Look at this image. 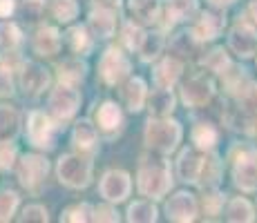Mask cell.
<instances>
[{
	"label": "cell",
	"mask_w": 257,
	"mask_h": 223,
	"mask_svg": "<svg viewBox=\"0 0 257 223\" xmlns=\"http://www.w3.org/2000/svg\"><path fill=\"white\" fill-rule=\"evenodd\" d=\"M235 185L244 192H257V152L248 150L235 161L233 167Z\"/></svg>",
	"instance_id": "cell-5"
},
{
	"label": "cell",
	"mask_w": 257,
	"mask_h": 223,
	"mask_svg": "<svg viewBox=\"0 0 257 223\" xmlns=\"http://www.w3.org/2000/svg\"><path fill=\"white\" fill-rule=\"evenodd\" d=\"M143 101H146V83L141 78H132L125 85V103L127 110L139 112L143 107Z\"/></svg>",
	"instance_id": "cell-23"
},
{
	"label": "cell",
	"mask_w": 257,
	"mask_h": 223,
	"mask_svg": "<svg viewBox=\"0 0 257 223\" xmlns=\"http://www.w3.org/2000/svg\"><path fill=\"white\" fill-rule=\"evenodd\" d=\"M197 12V0H168L166 14L170 23H184Z\"/></svg>",
	"instance_id": "cell-19"
},
{
	"label": "cell",
	"mask_w": 257,
	"mask_h": 223,
	"mask_svg": "<svg viewBox=\"0 0 257 223\" xmlns=\"http://www.w3.org/2000/svg\"><path fill=\"white\" fill-rule=\"evenodd\" d=\"M78 5L76 0H54V16L61 23H70L72 18H76Z\"/></svg>",
	"instance_id": "cell-32"
},
{
	"label": "cell",
	"mask_w": 257,
	"mask_h": 223,
	"mask_svg": "<svg viewBox=\"0 0 257 223\" xmlns=\"http://www.w3.org/2000/svg\"><path fill=\"white\" fill-rule=\"evenodd\" d=\"M172 110H175V96H172L170 89L161 87L159 92L152 94V98H150V112L155 114V116H168Z\"/></svg>",
	"instance_id": "cell-22"
},
{
	"label": "cell",
	"mask_w": 257,
	"mask_h": 223,
	"mask_svg": "<svg viewBox=\"0 0 257 223\" xmlns=\"http://www.w3.org/2000/svg\"><path fill=\"white\" fill-rule=\"evenodd\" d=\"M181 141V125L177 121H170V118L159 116L157 121L148 123V130H146V143L148 147L157 152H172Z\"/></svg>",
	"instance_id": "cell-2"
},
{
	"label": "cell",
	"mask_w": 257,
	"mask_h": 223,
	"mask_svg": "<svg viewBox=\"0 0 257 223\" xmlns=\"http://www.w3.org/2000/svg\"><path fill=\"white\" fill-rule=\"evenodd\" d=\"M85 74V65L81 61H65L63 65H58V81L63 85H74L78 83Z\"/></svg>",
	"instance_id": "cell-24"
},
{
	"label": "cell",
	"mask_w": 257,
	"mask_h": 223,
	"mask_svg": "<svg viewBox=\"0 0 257 223\" xmlns=\"http://www.w3.org/2000/svg\"><path fill=\"white\" fill-rule=\"evenodd\" d=\"M204 161L206 156H197L192 150H186L179 156V176L186 183H199L201 170H204Z\"/></svg>",
	"instance_id": "cell-14"
},
{
	"label": "cell",
	"mask_w": 257,
	"mask_h": 223,
	"mask_svg": "<svg viewBox=\"0 0 257 223\" xmlns=\"http://www.w3.org/2000/svg\"><path fill=\"white\" fill-rule=\"evenodd\" d=\"M123 34H125L123 38H125V43H127V47H130V49H139L143 36H146V32H141V29L135 27V25H127Z\"/></svg>",
	"instance_id": "cell-39"
},
{
	"label": "cell",
	"mask_w": 257,
	"mask_h": 223,
	"mask_svg": "<svg viewBox=\"0 0 257 223\" xmlns=\"http://www.w3.org/2000/svg\"><path fill=\"white\" fill-rule=\"evenodd\" d=\"M239 103L244 105V110L257 112V83H250V85L239 94Z\"/></svg>",
	"instance_id": "cell-37"
},
{
	"label": "cell",
	"mask_w": 257,
	"mask_h": 223,
	"mask_svg": "<svg viewBox=\"0 0 257 223\" xmlns=\"http://www.w3.org/2000/svg\"><path fill=\"white\" fill-rule=\"evenodd\" d=\"M67 38H70V45H72V49H74L76 54H85V52H90V38H87V32H85L83 27H74V29H70Z\"/></svg>",
	"instance_id": "cell-33"
},
{
	"label": "cell",
	"mask_w": 257,
	"mask_h": 223,
	"mask_svg": "<svg viewBox=\"0 0 257 223\" xmlns=\"http://www.w3.org/2000/svg\"><path fill=\"white\" fill-rule=\"evenodd\" d=\"M181 96H184L186 105H190V107H199V105H204V103H208L210 96H212L210 78L201 76V74L195 78H190V81L184 85V89H181Z\"/></svg>",
	"instance_id": "cell-10"
},
{
	"label": "cell",
	"mask_w": 257,
	"mask_h": 223,
	"mask_svg": "<svg viewBox=\"0 0 257 223\" xmlns=\"http://www.w3.org/2000/svg\"><path fill=\"white\" fill-rule=\"evenodd\" d=\"M21 81H23V89L27 94H41L43 89L47 87L49 76L41 65H36V63H27V65L23 67Z\"/></svg>",
	"instance_id": "cell-13"
},
{
	"label": "cell",
	"mask_w": 257,
	"mask_h": 223,
	"mask_svg": "<svg viewBox=\"0 0 257 223\" xmlns=\"http://www.w3.org/2000/svg\"><path fill=\"white\" fill-rule=\"evenodd\" d=\"M250 12H253V16H255V23H257V0H253V3H250Z\"/></svg>",
	"instance_id": "cell-46"
},
{
	"label": "cell",
	"mask_w": 257,
	"mask_h": 223,
	"mask_svg": "<svg viewBox=\"0 0 257 223\" xmlns=\"http://www.w3.org/2000/svg\"><path fill=\"white\" fill-rule=\"evenodd\" d=\"M18 205V194L14 192H3L0 194V221H9Z\"/></svg>",
	"instance_id": "cell-34"
},
{
	"label": "cell",
	"mask_w": 257,
	"mask_h": 223,
	"mask_svg": "<svg viewBox=\"0 0 257 223\" xmlns=\"http://www.w3.org/2000/svg\"><path fill=\"white\" fill-rule=\"evenodd\" d=\"M94 219H96V221H116V214L110 210V207H98Z\"/></svg>",
	"instance_id": "cell-42"
},
{
	"label": "cell",
	"mask_w": 257,
	"mask_h": 223,
	"mask_svg": "<svg viewBox=\"0 0 257 223\" xmlns=\"http://www.w3.org/2000/svg\"><path fill=\"white\" fill-rule=\"evenodd\" d=\"M14 158H16V147L9 141H0V167L9 170L14 165Z\"/></svg>",
	"instance_id": "cell-38"
},
{
	"label": "cell",
	"mask_w": 257,
	"mask_h": 223,
	"mask_svg": "<svg viewBox=\"0 0 257 223\" xmlns=\"http://www.w3.org/2000/svg\"><path fill=\"white\" fill-rule=\"evenodd\" d=\"M210 5H215V7H226V5H230V3H235V0H208Z\"/></svg>",
	"instance_id": "cell-45"
},
{
	"label": "cell",
	"mask_w": 257,
	"mask_h": 223,
	"mask_svg": "<svg viewBox=\"0 0 257 223\" xmlns=\"http://www.w3.org/2000/svg\"><path fill=\"white\" fill-rule=\"evenodd\" d=\"M96 143V130L90 121H81L76 123V130H74V145L81 147V150H90Z\"/></svg>",
	"instance_id": "cell-26"
},
{
	"label": "cell",
	"mask_w": 257,
	"mask_h": 223,
	"mask_svg": "<svg viewBox=\"0 0 257 223\" xmlns=\"http://www.w3.org/2000/svg\"><path fill=\"white\" fill-rule=\"evenodd\" d=\"M47 161L41 156H25L21 161V165H18V178H21L23 187H27V190H38V185H41V181L47 176Z\"/></svg>",
	"instance_id": "cell-7"
},
{
	"label": "cell",
	"mask_w": 257,
	"mask_h": 223,
	"mask_svg": "<svg viewBox=\"0 0 257 223\" xmlns=\"http://www.w3.org/2000/svg\"><path fill=\"white\" fill-rule=\"evenodd\" d=\"M192 143H195L199 150H210L217 143V132L212 130L210 125H206V123H199V125L192 130Z\"/></svg>",
	"instance_id": "cell-29"
},
{
	"label": "cell",
	"mask_w": 257,
	"mask_h": 223,
	"mask_svg": "<svg viewBox=\"0 0 257 223\" xmlns=\"http://www.w3.org/2000/svg\"><path fill=\"white\" fill-rule=\"evenodd\" d=\"M179 74H181V63L175 61V58H166V61L157 67L155 81H157V85H159V87L168 89L170 85H175V83H177Z\"/></svg>",
	"instance_id": "cell-20"
},
{
	"label": "cell",
	"mask_w": 257,
	"mask_h": 223,
	"mask_svg": "<svg viewBox=\"0 0 257 223\" xmlns=\"http://www.w3.org/2000/svg\"><path fill=\"white\" fill-rule=\"evenodd\" d=\"M61 47V36L54 27H41L34 36V49L38 56H54Z\"/></svg>",
	"instance_id": "cell-15"
},
{
	"label": "cell",
	"mask_w": 257,
	"mask_h": 223,
	"mask_svg": "<svg viewBox=\"0 0 257 223\" xmlns=\"http://www.w3.org/2000/svg\"><path fill=\"white\" fill-rule=\"evenodd\" d=\"M90 25H92V29H94L96 36L110 38L112 34H114V25H116L114 23V14H112L110 9H105V7L94 9L92 16H90Z\"/></svg>",
	"instance_id": "cell-17"
},
{
	"label": "cell",
	"mask_w": 257,
	"mask_h": 223,
	"mask_svg": "<svg viewBox=\"0 0 257 223\" xmlns=\"http://www.w3.org/2000/svg\"><path fill=\"white\" fill-rule=\"evenodd\" d=\"M18 43H21V29L14 23H0V49L12 52Z\"/></svg>",
	"instance_id": "cell-28"
},
{
	"label": "cell",
	"mask_w": 257,
	"mask_h": 223,
	"mask_svg": "<svg viewBox=\"0 0 257 223\" xmlns=\"http://www.w3.org/2000/svg\"><path fill=\"white\" fill-rule=\"evenodd\" d=\"M21 219L23 221H47V210L41 205H29V207H25Z\"/></svg>",
	"instance_id": "cell-40"
},
{
	"label": "cell",
	"mask_w": 257,
	"mask_h": 223,
	"mask_svg": "<svg viewBox=\"0 0 257 223\" xmlns=\"http://www.w3.org/2000/svg\"><path fill=\"white\" fill-rule=\"evenodd\" d=\"M12 92V74H9V69L0 67V96H9Z\"/></svg>",
	"instance_id": "cell-41"
},
{
	"label": "cell",
	"mask_w": 257,
	"mask_h": 223,
	"mask_svg": "<svg viewBox=\"0 0 257 223\" xmlns=\"http://www.w3.org/2000/svg\"><path fill=\"white\" fill-rule=\"evenodd\" d=\"M130 12L137 21L150 25L159 18V0H130Z\"/></svg>",
	"instance_id": "cell-21"
},
{
	"label": "cell",
	"mask_w": 257,
	"mask_h": 223,
	"mask_svg": "<svg viewBox=\"0 0 257 223\" xmlns=\"http://www.w3.org/2000/svg\"><path fill=\"white\" fill-rule=\"evenodd\" d=\"M58 178L67 187H87L92 181V163L76 154L61 156L58 158Z\"/></svg>",
	"instance_id": "cell-3"
},
{
	"label": "cell",
	"mask_w": 257,
	"mask_h": 223,
	"mask_svg": "<svg viewBox=\"0 0 257 223\" xmlns=\"http://www.w3.org/2000/svg\"><path fill=\"white\" fill-rule=\"evenodd\" d=\"M168 219L172 221H192L197 216V201L188 192H177L166 205Z\"/></svg>",
	"instance_id": "cell-11"
},
{
	"label": "cell",
	"mask_w": 257,
	"mask_h": 223,
	"mask_svg": "<svg viewBox=\"0 0 257 223\" xmlns=\"http://www.w3.org/2000/svg\"><path fill=\"white\" fill-rule=\"evenodd\" d=\"M127 221L132 223H150V221H157V207L148 201H137L130 205L127 210Z\"/></svg>",
	"instance_id": "cell-25"
},
{
	"label": "cell",
	"mask_w": 257,
	"mask_h": 223,
	"mask_svg": "<svg viewBox=\"0 0 257 223\" xmlns=\"http://www.w3.org/2000/svg\"><path fill=\"white\" fill-rule=\"evenodd\" d=\"M14 7H16L14 0H0V18H7L14 12Z\"/></svg>",
	"instance_id": "cell-43"
},
{
	"label": "cell",
	"mask_w": 257,
	"mask_h": 223,
	"mask_svg": "<svg viewBox=\"0 0 257 223\" xmlns=\"http://www.w3.org/2000/svg\"><path fill=\"white\" fill-rule=\"evenodd\" d=\"M92 207L87 205V203H83V205H74V207H67L65 212L61 214V221H90Z\"/></svg>",
	"instance_id": "cell-35"
},
{
	"label": "cell",
	"mask_w": 257,
	"mask_h": 223,
	"mask_svg": "<svg viewBox=\"0 0 257 223\" xmlns=\"http://www.w3.org/2000/svg\"><path fill=\"white\" fill-rule=\"evenodd\" d=\"M96 118L103 130H114V127H118V123H121V110H118L114 103H103Z\"/></svg>",
	"instance_id": "cell-27"
},
{
	"label": "cell",
	"mask_w": 257,
	"mask_h": 223,
	"mask_svg": "<svg viewBox=\"0 0 257 223\" xmlns=\"http://www.w3.org/2000/svg\"><path fill=\"white\" fill-rule=\"evenodd\" d=\"M52 123L43 112H34L29 116V125H27V134L29 141L36 147H49L52 145Z\"/></svg>",
	"instance_id": "cell-12"
},
{
	"label": "cell",
	"mask_w": 257,
	"mask_h": 223,
	"mask_svg": "<svg viewBox=\"0 0 257 223\" xmlns=\"http://www.w3.org/2000/svg\"><path fill=\"white\" fill-rule=\"evenodd\" d=\"M21 127L18 112L9 105H0V141H14Z\"/></svg>",
	"instance_id": "cell-18"
},
{
	"label": "cell",
	"mask_w": 257,
	"mask_h": 223,
	"mask_svg": "<svg viewBox=\"0 0 257 223\" xmlns=\"http://www.w3.org/2000/svg\"><path fill=\"white\" fill-rule=\"evenodd\" d=\"M130 176L121 170H112L103 176L101 181V194L105 196L110 203L125 201V196L130 194Z\"/></svg>",
	"instance_id": "cell-8"
},
{
	"label": "cell",
	"mask_w": 257,
	"mask_h": 223,
	"mask_svg": "<svg viewBox=\"0 0 257 223\" xmlns=\"http://www.w3.org/2000/svg\"><path fill=\"white\" fill-rule=\"evenodd\" d=\"M96 5H98V7L110 9V7H114V5H118V0H96Z\"/></svg>",
	"instance_id": "cell-44"
},
{
	"label": "cell",
	"mask_w": 257,
	"mask_h": 223,
	"mask_svg": "<svg viewBox=\"0 0 257 223\" xmlns=\"http://www.w3.org/2000/svg\"><path fill=\"white\" fill-rule=\"evenodd\" d=\"M127 72H130V63H127V58L116 47H110L103 54L101 63H98V74H101V78L107 85L121 83L127 76Z\"/></svg>",
	"instance_id": "cell-4"
},
{
	"label": "cell",
	"mask_w": 257,
	"mask_h": 223,
	"mask_svg": "<svg viewBox=\"0 0 257 223\" xmlns=\"http://www.w3.org/2000/svg\"><path fill=\"white\" fill-rule=\"evenodd\" d=\"M230 49L241 58H250L257 52V32L250 25L239 23L230 32Z\"/></svg>",
	"instance_id": "cell-9"
},
{
	"label": "cell",
	"mask_w": 257,
	"mask_h": 223,
	"mask_svg": "<svg viewBox=\"0 0 257 223\" xmlns=\"http://www.w3.org/2000/svg\"><path fill=\"white\" fill-rule=\"evenodd\" d=\"M161 43H164V41H161L159 34H146L137 52L141 54L143 61H152V58H155L157 54L161 52Z\"/></svg>",
	"instance_id": "cell-31"
},
{
	"label": "cell",
	"mask_w": 257,
	"mask_h": 223,
	"mask_svg": "<svg viewBox=\"0 0 257 223\" xmlns=\"http://www.w3.org/2000/svg\"><path fill=\"white\" fill-rule=\"evenodd\" d=\"M170 187V167L164 158H152L139 167V190L146 196L161 199Z\"/></svg>",
	"instance_id": "cell-1"
},
{
	"label": "cell",
	"mask_w": 257,
	"mask_h": 223,
	"mask_svg": "<svg viewBox=\"0 0 257 223\" xmlns=\"http://www.w3.org/2000/svg\"><path fill=\"white\" fill-rule=\"evenodd\" d=\"M78 103H81V96L76 89L61 83V87L54 89V94L49 96V110L56 118L65 121V118L74 116V112L78 110Z\"/></svg>",
	"instance_id": "cell-6"
},
{
	"label": "cell",
	"mask_w": 257,
	"mask_h": 223,
	"mask_svg": "<svg viewBox=\"0 0 257 223\" xmlns=\"http://www.w3.org/2000/svg\"><path fill=\"white\" fill-rule=\"evenodd\" d=\"M221 29H224V18L215 16V14H204V16L199 18V23L192 27V36L201 43L212 41V38L219 36Z\"/></svg>",
	"instance_id": "cell-16"
},
{
	"label": "cell",
	"mask_w": 257,
	"mask_h": 223,
	"mask_svg": "<svg viewBox=\"0 0 257 223\" xmlns=\"http://www.w3.org/2000/svg\"><path fill=\"white\" fill-rule=\"evenodd\" d=\"M204 63H206V67H210L212 72H217V74H224V69L228 67V58H226L224 49H215Z\"/></svg>",
	"instance_id": "cell-36"
},
{
	"label": "cell",
	"mask_w": 257,
	"mask_h": 223,
	"mask_svg": "<svg viewBox=\"0 0 257 223\" xmlns=\"http://www.w3.org/2000/svg\"><path fill=\"white\" fill-rule=\"evenodd\" d=\"M226 219L228 221H253V207L246 199L230 201L228 210H226Z\"/></svg>",
	"instance_id": "cell-30"
}]
</instances>
